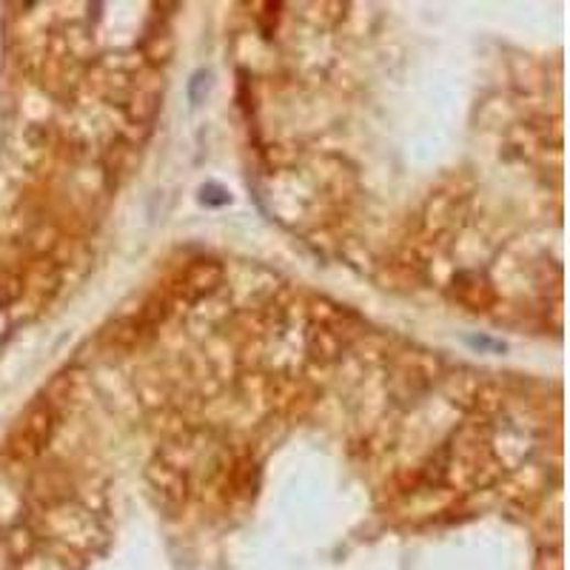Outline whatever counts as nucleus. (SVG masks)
Instances as JSON below:
<instances>
[{"label": "nucleus", "mask_w": 570, "mask_h": 570, "mask_svg": "<svg viewBox=\"0 0 570 570\" xmlns=\"http://www.w3.org/2000/svg\"><path fill=\"white\" fill-rule=\"evenodd\" d=\"M49 434H52V409L49 402H41L32 409V414L23 420V425L18 428L12 439V454L14 457H35L41 451L43 445L49 443Z\"/></svg>", "instance_id": "nucleus-1"}]
</instances>
